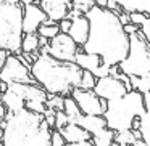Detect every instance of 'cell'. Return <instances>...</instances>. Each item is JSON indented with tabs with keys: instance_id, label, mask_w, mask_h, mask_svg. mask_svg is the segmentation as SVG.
I'll return each mask as SVG.
<instances>
[{
	"instance_id": "obj_33",
	"label": "cell",
	"mask_w": 150,
	"mask_h": 146,
	"mask_svg": "<svg viewBox=\"0 0 150 146\" xmlns=\"http://www.w3.org/2000/svg\"><path fill=\"white\" fill-rule=\"evenodd\" d=\"M7 55H8V52H7V50L0 48V69H2V66H4V63H5V58H7Z\"/></svg>"
},
{
	"instance_id": "obj_14",
	"label": "cell",
	"mask_w": 150,
	"mask_h": 146,
	"mask_svg": "<svg viewBox=\"0 0 150 146\" xmlns=\"http://www.w3.org/2000/svg\"><path fill=\"white\" fill-rule=\"evenodd\" d=\"M69 122H74L78 125H81L84 130H87L91 135L97 133L98 130L107 127V120L103 116H95V114H82L79 112L78 116H74L73 119H69Z\"/></svg>"
},
{
	"instance_id": "obj_32",
	"label": "cell",
	"mask_w": 150,
	"mask_h": 146,
	"mask_svg": "<svg viewBox=\"0 0 150 146\" xmlns=\"http://www.w3.org/2000/svg\"><path fill=\"white\" fill-rule=\"evenodd\" d=\"M123 29H124V32L129 36V34H134L137 29H139V26H136V24H132V23H127V24H123Z\"/></svg>"
},
{
	"instance_id": "obj_2",
	"label": "cell",
	"mask_w": 150,
	"mask_h": 146,
	"mask_svg": "<svg viewBox=\"0 0 150 146\" xmlns=\"http://www.w3.org/2000/svg\"><path fill=\"white\" fill-rule=\"evenodd\" d=\"M4 135L2 145L7 146H45L50 141V125L40 112H34L26 108L4 116Z\"/></svg>"
},
{
	"instance_id": "obj_11",
	"label": "cell",
	"mask_w": 150,
	"mask_h": 146,
	"mask_svg": "<svg viewBox=\"0 0 150 146\" xmlns=\"http://www.w3.org/2000/svg\"><path fill=\"white\" fill-rule=\"evenodd\" d=\"M45 18H47L45 11L34 2L23 5V34L36 32L37 27L45 21Z\"/></svg>"
},
{
	"instance_id": "obj_13",
	"label": "cell",
	"mask_w": 150,
	"mask_h": 146,
	"mask_svg": "<svg viewBox=\"0 0 150 146\" xmlns=\"http://www.w3.org/2000/svg\"><path fill=\"white\" fill-rule=\"evenodd\" d=\"M39 7L45 11L49 20L60 21L62 18H66L73 3L71 0H39Z\"/></svg>"
},
{
	"instance_id": "obj_10",
	"label": "cell",
	"mask_w": 150,
	"mask_h": 146,
	"mask_svg": "<svg viewBox=\"0 0 150 146\" xmlns=\"http://www.w3.org/2000/svg\"><path fill=\"white\" fill-rule=\"evenodd\" d=\"M92 90H94V93L97 96L105 98V100H113V98L123 96L126 93V88H124L123 82L116 77H111V75L97 77Z\"/></svg>"
},
{
	"instance_id": "obj_12",
	"label": "cell",
	"mask_w": 150,
	"mask_h": 146,
	"mask_svg": "<svg viewBox=\"0 0 150 146\" xmlns=\"http://www.w3.org/2000/svg\"><path fill=\"white\" fill-rule=\"evenodd\" d=\"M57 130H60V133L63 135L66 145L79 146V143H87L89 146L92 145V140H91L92 135L74 122H68L66 125H63L62 129H57Z\"/></svg>"
},
{
	"instance_id": "obj_9",
	"label": "cell",
	"mask_w": 150,
	"mask_h": 146,
	"mask_svg": "<svg viewBox=\"0 0 150 146\" xmlns=\"http://www.w3.org/2000/svg\"><path fill=\"white\" fill-rule=\"evenodd\" d=\"M81 47L71 39L66 32H58L49 42V55L60 61H74V56Z\"/></svg>"
},
{
	"instance_id": "obj_37",
	"label": "cell",
	"mask_w": 150,
	"mask_h": 146,
	"mask_svg": "<svg viewBox=\"0 0 150 146\" xmlns=\"http://www.w3.org/2000/svg\"><path fill=\"white\" fill-rule=\"evenodd\" d=\"M2 135H4V129L0 127V145H2Z\"/></svg>"
},
{
	"instance_id": "obj_25",
	"label": "cell",
	"mask_w": 150,
	"mask_h": 146,
	"mask_svg": "<svg viewBox=\"0 0 150 146\" xmlns=\"http://www.w3.org/2000/svg\"><path fill=\"white\" fill-rule=\"evenodd\" d=\"M39 36H42V37H45V39H52L53 36H57V34L60 32V29H58V24L57 23H50V24H45V23H42L39 27H37V31H36Z\"/></svg>"
},
{
	"instance_id": "obj_1",
	"label": "cell",
	"mask_w": 150,
	"mask_h": 146,
	"mask_svg": "<svg viewBox=\"0 0 150 146\" xmlns=\"http://www.w3.org/2000/svg\"><path fill=\"white\" fill-rule=\"evenodd\" d=\"M84 16L89 21V36L81 50L98 55L107 66L124 59L129 48V36L124 32L118 15L105 7L92 5Z\"/></svg>"
},
{
	"instance_id": "obj_34",
	"label": "cell",
	"mask_w": 150,
	"mask_h": 146,
	"mask_svg": "<svg viewBox=\"0 0 150 146\" xmlns=\"http://www.w3.org/2000/svg\"><path fill=\"white\" fill-rule=\"evenodd\" d=\"M94 3L97 5V7H102V8H103L105 5H107V0H94Z\"/></svg>"
},
{
	"instance_id": "obj_28",
	"label": "cell",
	"mask_w": 150,
	"mask_h": 146,
	"mask_svg": "<svg viewBox=\"0 0 150 146\" xmlns=\"http://www.w3.org/2000/svg\"><path fill=\"white\" fill-rule=\"evenodd\" d=\"M69 120L68 116L65 114V111H55V124H53V129H62L63 125H66Z\"/></svg>"
},
{
	"instance_id": "obj_8",
	"label": "cell",
	"mask_w": 150,
	"mask_h": 146,
	"mask_svg": "<svg viewBox=\"0 0 150 146\" xmlns=\"http://www.w3.org/2000/svg\"><path fill=\"white\" fill-rule=\"evenodd\" d=\"M69 95L76 101L79 111L82 114H95V116H103L107 100L100 98L94 93V90H84L81 87H73Z\"/></svg>"
},
{
	"instance_id": "obj_27",
	"label": "cell",
	"mask_w": 150,
	"mask_h": 146,
	"mask_svg": "<svg viewBox=\"0 0 150 146\" xmlns=\"http://www.w3.org/2000/svg\"><path fill=\"white\" fill-rule=\"evenodd\" d=\"M49 145H52V146H65L66 145V141H65V138H63V135L60 133V130H50V141H49Z\"/></svg>"
},
{
	"instance_id": "obj_22",
	"label": "cell",
	"mask_w": 150,
	"mask_h": 146,
	"mask_svg": "<svg viewBox=\"0 0 150 146\" xmlns=\"http://www.w3.org/2000/svg\"><path fill=\"white\" fill-rule=\"evenodd\" d=\"M137 130L140 132L144 141H145L147 145H150V116H149V111H145V112H142L139 116Z\"/></svg>"
},
{
	"instance_id": "obj_17",
	"label": "cell",
	"mask_w": 150,
	"mask_h": 146,
	"mask_svg": "<svg viewBox=\"0 0 150 146\" xmlns=\"http://www.w3.org/2000/svg\"><path fill=\"white\" fill-rule=\"evenodd\" d=\"M2 101H4L5 109L10 111V112H15V111H20L24 108V100L15 92H11L10 88L2 92Z\"/></svg>"
},
{
	"instance_id": "obj_6",
	"label": "cell",
	"mask_w": 150,
	"mask_h": 146,
	"mask_svg": "<svg viewBox=\"0 0 150 146\" xmlns=\"http://www.w3.org/2000/svg\"><path fill=\"white\" fill-rule=\"evenodd\" d=\"M118 68L124 74L150 75V47L149 40L139 29L129 34V48L124 59L118 63Z\"/></svg>"
},
{
	"instance_id": "obj_35",
	"label": "cell",
	"mask_w": 150,
	"mask_h": 146,
	"mask_svg": "<svg viewBox=\"0 0 150 146\" xmlns=\"http://www.w3.org/2000/svg\"><path fill=\"white\" fill-rule=\"evenodd\" d=\"M33 2H36V0H20V5L23 7V5H28V3H33Z\"/></svg>"
},
{
	"instance_id": "obj_24",
	"label": "cell",
	"mask_w": 150,
	"mask_h": 146,
	"mask_svg": "<svg viewBox=\"0 0 150 146\" xmlns=\"http://www.w3.org/2000/svg\"><path fill=\"white\" fill-rule=\"evenodd\" d=\"M136 136L132 135V130H121V132H115L113 145H134Z\"/></svg>"
},
{
	"instance_id": "obj_7",
	"label": "cell",
	"mask_w": 150,
	"mask_h": 146,
	"mask_svg": "<svg viewBox=\"0 0 150 146\" xmlns=\"http://www.w3.org/2000/svg\"><path fill=\"white\" fill-rule=\"evenodd\" d=\"M0 80L5 84H15V82H21V84H36L33 74L29 71V66L21 63L16 55H7L5 63L0 69Z\"/></svg>"
},
{
	"instance_id": "obj_19",
	"label": "cell",
	"mask_w": 150,
	"mask_h": 146,
	"mask_svg": "<svg viewBox=\"0 0 150 146\" xmlns=\"http://www.w3.org/2000/svg\"><path fill=\"white\" fill-rule=\"evenodd\" d=\"M113 138H115V130L108 129V127L98 130L97 133H94V135L91 136L92 145H97V146H110V145H113Z\"/></svg>"
},
{
	"instance_id": "obj_20",
	"label": "cell",
	"mask_w": 150,
	"mask_h": 146,
	"mask_svg": "<svg viewBox=\"0 0 150 146\" xmlns=\"http://www.w3.org/2000/svg\"><path fill=\"white\" fill-rule=\"evenodd\" d=\"M21 52L33 53L39 52V34L37 32H28L21 37Z\"/></svg>"
},
{
	"instance_id": "obj_15",
	"label": "cell",
	"mask_w": 150,
	"mask_h": 146,
	"mask_svg": "<svg viewBox=\"0 0 150 146\" xmlns=\"http://www.w3.org/2000/svg\"><path fill=\"white\" fill-rule=\"evenodd\" d=\"M66 34H68L79 47H82L84 42L87 40V36H89V21H87V18H86L84 15L74 16L71 20V26H69V31Z\"/></svg>"
},
{
	"instance_id": "obj_5",
	"label": "cell",
	"mask_w": 150,
	"mask_h": 146,
	"mask_svg": "<svg viewBox=\"0 0 150 146\" xmlns=\"http://www.w3.org/2000/svg\"><path fill=\"white\" fill-rule=\"evenodd\" d=\"M23 7L20 3L0 2V48L8 53L21 52Z\"/></svg>"
},
{
	"instance_id": "obj_31",
	"label": "cell",
	"mask_w": 150,
	"mask_h": 146,
	"mask_svg": "<svg viewBox=\"0 0 150 146\" xmlns=\"http://www.w3.org/2000/svg\"><path fill=\"white\" fill-rule=\"evenodd\" d=\"M105 8H108L110 11H113V13H116V15L121 11V7L116 3V2H115V0H107V5H105Z\"/></svg>"
},
{
	"instance_id": "obj_16",
	"label": "cell",
	"mask_w": 150,
	"mask_h": 146,
	"mask_svg": "<svg viewBox=\"0 0 150 146\" xmlns=\"http://www.w3.org/2000/svg\"><path fill=\"white\" fill-rule=\"evenodd\" d=\"M74 63L79 66L81 69H87L94 74L97 71V68L102 64V58L95 53H89V52H84V50H78L74 56Z\"/></svg>"
},
{
	"instance_id": "obj_30",
	"label": "cell",
	"mask_w": 150,
	"mask_h": 146,
	"mask_svg": "<svg viewBox=\"0 0 150 146\" xmlns=\"http://www.w3.org/2000/svg\"><path fill=\"white\" fill-rule=\"evenodd\" d=\"M57 24H58L60 32H68L69 26H71V20H68V18H62L60 21H57Z\"/></svg>"
},
{
	"instance_id": "obj_3",
	"label": "cell",
	"mask_w": 150,
	"mask_h": 146,
	"mask_svg": "<svg viewBox=\"0 0 150 146\" xmlns=\"http://www.w3.org/2000/svg\"><path fill=\"white\" fill-rule=\"evenodd\" d=\"M37 85L47 93L69 95L73 87H79L82 69L74 61H60L49 53H39L29 66Z\"/></svg>"
},
{
	"instance_id": "obj_4",
	"label": "cell",
	"mask_w": 150,
	"mask_h": 146,
	"mask_svg": "<svg viewBox=\"0 0 150 146\" xmlns=\"http://www.w3.org/2000/svg\"><path fill=\"white\" fill-rule=\"evenodd\" d=\"M142 103V93L137 90H129L123 96L107 100L103 117L107 120V127L115 132L129 130L132 127V120L139 117L142 112H145Z\"/></svg>"
},
{
	"instance_id": "obj_29",
	"label": "cell",
	"mask_w": 150,
	"mask_h": 146,
	"mask_svg": "<svg viewBox=\"0 0 150 146\" xmlns=\"http://www.w3.org/2000/svg\"><path fill=\"white\" fill-rule=\"evenodd\" d=\"M139 31L144 34V37H145L147 40H150V20H149V16L139 24Z\"/></svg>"
},
{
	"instance_id": "obj_21",
	"label": "cell",
	"mask_w": 150,
	"mask_h": 146,
	"mask_svg": "<svg viewBox=\"0 0 150 146\" xmlns=\"http://www.w3.org/2000/svg\"><path fill=\"white\" fill-rule=\"evenodd\" d=\"M127 77H129V82H131L132 90H137L139 93H145V92H149V88H150V75L129 74Z\"/></svg>"
},
{
	"instance_id": "obj_23",
	"label": "cell",
	"mask_w": 150,
	"mask_h": 146,
	"mask_svg": "<svg viewBox=\"0 0 150 146\" xmlns=\"http://www.w3.org/2000/svg\"><path fill=\"white\" fill-rule=\"evenodd\" d=\"M63 111H65V114L68 116V120L73 119L74 116H78V114L81 112L71 95H65V96H63Z\"/></svg>"
},
{
	"instance_id": "obj_18",
	"label": "cell",
	"mask_w": 150,
	"mask_h": 146,
	"mask_svg": "<svg viewBox=\"0 0 150 146\" xmlns=\"http://www.w3.org/2000/svg\"><path fill=\"white\" fill-rule=\"evenodd\" d=\"M124 11H140L150 15V0H115Z\"/></svg>"
},
{
	"instance_id": "obj_26",
	"label": "cell",
	"mask_w": 150,
	"mask_h": 146,
	"mask_svg": "<svg viewBox=\"0 0 150 146\" xmlns=\"http://www.w3.org/2000/svg\"><path fill=\"white\" fill-rule=\"evenodd\" d=\"M95 80H97V77H95V75L92 74L91 71H87V69H82L79 87L84 88V90H92V88H94V85H95Z\"/></svg>"
},
{
	"instance_id": "obj_38",
	"label": "cell",
	"mask_w": 150,
	"mask_h": 146,
	"mask_svg": "<svg viewBox=\"0 0 150 146\" xmlns=\"http://www.w3.org/2000/svg\"><path fill=\"white\" fill-rule=\"evenodd\" d=\"M0 2H2V0H0Z\"/></svg>"
},
{
	"instance_id": "obj_36",
	"label": "cell",
	"mask_w": 150,
	"mask_h": 146,
	"mask_svg": "<svg viewBox=\"0 0 150 146\" xmlns=\"http://www.w3.org/2000/svg\"><path fill=\"white\" fill-rule=\"evenodd\" d=\"M2 2H7V3H20V0H2Z\"/></svg>"
}]
</instances>
